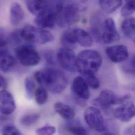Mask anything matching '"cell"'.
Returning <instances> with one entry per match:
<instances>
[{"mask_svg": "<svg viewBox=\"0 0 135 135\" xmlns=\"http://www.w3.org/2000/svg\"><path fill=\"white\" fill-rule=\"evenodd\" d=\"M36 82L53 94H60L66 88L68 79L62 70L55 68H47L34 74Z\"/></svg>", "mask_w": 135, "mask_h": 135, "instance_id": "6da1fadb", "label": "cell"}, {"mask_svg": "<svg viewBox=\"0 0 135 135\" xmlns=\"http://www.w3.org/2000/svg\"><path fill=\"white\" fill-rule=\"evenodd\" d=\"M113 110V115L122 122H128L135 117V104L129 100L126 101Z\"/></svg>", "mask_w": 135, "mask_h": 135, "instance_id": "30bf717a", "label": "cell"}, {"mask_svg": "<svg viewBox=\"0 0 135 135\" xmlns=\"http://www.w3.org/2000/svg\"><path fill=\"white\" fill-rule=\"evenodd\" d=\"M54 108L55 111L65 120H70L75 116V112L74 109L62 102H58L55 103Z\"/></svg>", "mask_w": 135, "mask_h": 135, "instance_id": "d6986e66", "label": "cell"}, {"mask_svg": "<svg viewBox=\"0 0 135 135\" xmlns=\"http://www.w3.org/2000/svg\"><path fill=\"white\" fill-rule=\"evenodd\" d=\"M114 135L113 133H110V132H102L101 134L100 135Z\"/></svg>", "mask_w": 135, "mask_h": 135, "instance_id": "e575fe53", "label": "cell"}, {"mask_svg": "<svg viewBox=\"0 0 135 135\" xmlns=\"http://www.w3.org/2000/svg\"><path fill=\"white\" fill-rule=\"evenodd\" d=\"M66 132L72 135H87L86 129L77 123H70L66 125Z\"/></svg>", "mask_w": 135, "mask_h": 135, "instance_id": "603a6c76", "label": "cell"}, {"mask_svg": "<svg viewBox=\"0 0 135 135\" xmlns=\"http://www.w3.org/2000/svg\"><path fill=\"white\" fill-rule=\"evenodd\" d=\"M84 119L91 129L99 133L105 131L104 117L97 108L94 106L88 107L84 113Z\"/></svg>", "mask_w": 135, "mask_h": 135, "instance_id": "52a82bcc", "label": "cell"}, {"mask_svg": "<svg viewBox=\"0 0 135 135\" xmlns=\"http://www.w3.org/2000/svg\"><path fill=\"white\" fill-rule=\"evenodd\" d=\"M1 135H22L20 131L13 125L7 124L1 129Z\"/></svg>", "mask_w": 135, "mask_h": 135, "instance_id": "f1b7e54d", "label": "cell"}, {"mask_svg": "<svg viewBox=\"0 0 135 135\" xmlns=\"http://www.w3.org/2000/svg\"><path fill=\"white\" fill-rule=\"evenodd\" d=\"M101 55L96 51L85 50L78 55L76 60L77 70L82 75H95L102 65Z\"/></svg>", "mask_w": 135, "mask_h": 135, "instance_id": "3957f363", "label": "cell"}, {"mask_svg": "<svg viewBox=\"0 0 135 135\" xmlns=\"http://www.w3.org/2000/svg\"><path fill=\"white\" fill-rule=\"evenodd\" d=\"M121 30L124 35L127 37H133L135 35V18L127 17L121 24Z\"/></svg>", "mask_w": 135, "mask_h": 135, "instance_id": "44dd1931", "label": "cell"}, {"mask_svg": "<svg viewBox=\"0 0 135 135\" xmlns=\"http://www.w3.org/2000/svg\"><path fill=\"white\" fill-rule=\"evenodd\" d=\"M123 69L127 73L135 75V55L126 62L123 66Z\"/></svg>", "mask_w": 135, "mask_h": 135, "instance_id": "4dcf8cb0", "label": "cell"}, {"mask_svg": "<svg viewBox=\"0 0 135 135\" xmlns=\"http://www.w3.org/2000/svg\"><path fill=\"white\" fill-rule=\"evenodd\" d=\"M44 57L46 61L50 63V64H53L54 63V58L53 54L50 52H46L44 53Z\"/></svg>", "mask_w": 135, "mask_h": 135, "instance_id": "1f68e13d", "label": "cell"}, {"mask_svg": "<svg viewBox=\"0 0 135 135\" xmlns=\"http://www.w3.org/2000/svg\"><path fill=\"white\" fill-rule=\"evenodd\" d=\"M40 117V114L37 113L26 114L22 117L20 119V123L24 127H29L37 122Z\"/></svg>", "mask_w": 135, "mask_h": 135, "instance_id": "484cf974", "label": "cell"}, {"mask_svg": "<svg viewBox=\"0 0 135 135\" xmlns=\"http://www.w3.org/2000/svg\"><path fill=\"white\" fill-rule=\"evenodd\" d=\"M25 3L28 11L33 15L37 16L50 5L51 1L28 0Z\"/></svg>", "mask_w": 135, "mask_h": 135, "instance_id": "ac0fdd59", "label": "cell"}, {"mask_svg": "<svg viewBox=\"0 0 135 135\" xmlns=\"http://www.w3.org/2000/svg\"><path fill=\"white\" fill-rule=\"evenodd\" d=\"M57 59L61 66L66 70L70 72L77 70V57L72 49L64 47L61 48L58 51Z\"/></svg>", "mask_w": 135, "mask_h": 135, "instance_id": "9c48e42d", "label": "cell"}, {"mask_svg": "<svg viewBox=\"0 0 135 135\" xmlns=\"http://www.w3.org/2000/svg\"><path fill=\"white\" fill-rule=\"evenodd\" d=\"M106 53L109 60L115 63L124 62L129 57L128 49L123 45L108 47L106 50Z\"/></svg>", "mask_w": 135, "mask_h": 135, "instance_id": "7c38bea8", "label": "cell"}, {"mask_svg": "<svg viewBox=\"0 0 135 135\" xmlns=\"http://www.w3.org/2000/svg\"><path fill=\"white\" fill-rule=\"evenodd\" d=\"M124 135H135V124L125 130Z\"/></svg>", "mask_w": 135, "mask_h": 135, "instance_id": "836d02e7", "label": "cell"}, {"mask_svg": "<svg viewBox=\"0 0 135 135\" xmlns=\"http://www.w3.org/2000/svg\"><path fill=\"white\" fill-rule=\"evenodd\" d=\"M120 38L114 20L110 17L105 19L103 23L102 41L108 44L118 41Z\"/></svg>", "mask_w": 135, "mask_h": 135, "instance_id": "8fae6325", "label": "cell"}, {"mask_svg": "<svg viewBox=\"0 0 135 135\" xmlns=\"http://www.w3.org/2000/svg\"><path fill=\"white\" fill-rule=\"evenodd\" d=\"M15 54L18 61L25 66H34L38 65L41 61L38 53L31 45L23 44L17 47Z\"/></svg>", "mask_w": 135, "mask_h": 135, "instance_id": "5b68a950", "label": "cell"}, {"mask_svg": "<svg viewBox=\"0 0 135 135\" xmlns=\"http://www.w3.org/2000/svg\"><path fill=\"white\" fill-rule=\"evenodd\" d=\"M47 90L40 86L37 88L35 92L34 98L36 103L39 105H43L46 103L48 99Z\"/></svg>", "mask_w": 135, "mask_h": 135, "instance_id": "cb8c5ba5", "label": "cell"}, {"mask_svg": "<svg viewBox=\"0 0 135 135\" xmlns=\"http://www.w3.org/2000/svg\"><path fill=\"white\" fill-rule=\"evenodd\" d=\"M1 113L5 115L12 114L16 109V104L13 95L6 90L1 91Z\"/></svg>", "mask_w": 135, "mask_h": 135, "instance_id": "5bb4252c", "label": "cell"}, {"mask_svg": "<svg viewBox=\"0 0 135 135\" xmlns=\"http://www.w3.org/2000/svg\"><path fill=\"white\" fill-rule=\"evenodd\" d=\"M24 87L26 97L28 99H33L34 97L36 90L35 84L34 79L31 77H26L24 80Z\"/></svg>", "mask_w": 135, "mask_h": 135, "instance_id": "d4e9b609", "label": "cell"}, {"mask_svg": "<svg viewBox=\"0 0 135 135\" xmlns=\"http://www.w3.org/2000/svg\"><path fill=\"white\" fill-rule=\"evenodd\" d=\"M103 23L102 20L98 16L94 17L91 22V27L90 29L91 36L97 42L102 41V35L103 29Z\"/></svg>", "mask_w": 135, "mask_h": 135, "instance_id": "ffe728a7", "label": "cell"}, {"mask_svg": "<svg viewBox=\"0 0 135 135\" xmlns=\"http://www.w3.org/2000/svg\"><path fill=\"white\" fill-rule=\"evenodd\" d=\"M55 133V127L50 125H46L38 128L36 131V135H54Z\"/></svg>", "mask_w": 135, "mask_h": 135, "instance_id": "f546056e", "label": "cell"}, {"mask_svg": "<svg viewBox=\"0 0 135 135\" xmlns=\"http://www.w3.org/2000/svg\"><path fill=\"white\" fill-rule=\"evenodd\" d=\"M72 30L76 44L85 47H90L93 45V38L87 31L79 28H74Z\"/></svg>", "mask_w": 135, "mask_h": 135, "instance_id": "9a60e30c", "label": "cell"}, {"mask_svg": "<svg viewBox=\"0 0 135 135\" xmlns=\"http://www.w3.org/2000/svg\"><path fill=\"white\" fill-rule=\"evenodd\" d=\"M58 1H51L50 5L35 19L37 26L42 28H53L56 24V12Z\"/></svg>", "mask_w": 135, "mask_h": 135, "instance_id": "8992f818", "label": "cell"}, {"mask_svg": "<svg viewBox=\"0 0 135 135\" xmlns=\"http://www.w3.org/2000/svg\"><path fill=\"white\" fill-rule=\"evenodd\" d=\"M135 12V0L126 1L121 9L123 16H128Z\"/></svg>", "mask_w": 135, "mask_h": 135, "instance_id": "4316f807", "label": "cell"}, {"mask_svg": "<svg viewBox=\"0 0 135 135\" xmlns=\"http://www.w3.org/2000/svg\"><path fill=\"white\" fill-rule=\"evenodd\" d=\"M99 4L102 9L108 13H112L118 9L123 4L121 0L116 1H99Z\"/></svg>", "mask_w": 135, "mask_h": 135, "instance_id": "7402d4cb", "label": "cell"}, {"mask_svg": "<svg viewBox=\"0 0 135 135\" xmlns=\"http://www.w3.org/2000/svg\"><path fill=\"white\" fill-rule=\"evenodd\" d=\"M15 60L6 48H1L0 52V68L1 71L7 73L14 68Z\"/></svg>", "mask_w": 135, "mask_h": 135, "instance_id": "2e32d148", "label": "cell"}, {"mask_svg": "<svg viewBox=\"0 0 135 135\" xmlns=\"http://www.w3.org/2000/svg\"><path fill=\"white\" fill-rule=\"evenodd\" d=\"M134 42H135V36H134Z\"/></svg>", "mask_w": 135, "mask_h": 135, "instance_id": "d590c367", "label": "cell"}, {"mask_svg": "<svg viewBox=\"0 0 135 135\" xmlns=\"http://www.w3.org/2000/svg\"><path fill=\"white\" fill-rule=\"evenodd\" d=\"M83 78L87 83L88 87L93 89H97L100 86V81L95 75H83Z\"/></svg>", "mask_w": 135, "mask_h": 135, "instance_id": "83f0119b", "label": "cell"}, {"mask_svg": "<svg viewBox=\"0 0 135 135\" xmlns=\"http://www.w3.org/2000/svg\"><path fill=\"white\" fill-rule=\"evenodd\" d=\"M71 89L77 97L81 99L87 100L90 97L89 87L81 76H78L74 79Z\"/></svg>", "mask_w": 135, "mask_h": 135, "instance_id": "4fadbf2b", "label": "cell"}, {"mask_svg": "<svg viewBox=\"0 0 135 135\" xmlns=\"http://www.w3.org/2000/svg\"><path fill=\"white\" fill-rule=\"evenodd\" d=\"M10 22L12 25H19L24 18V12L20 5L17 2H13L10 6L9 10Z\"/></svg>", "mask_w": 135, "mask_h": 135, "instance_id": "e0dca14e", "label": "cell"}, {"mask_svg": "<svg viewBox=\"0 0 135 135\" xmlns=\"http://www.w3.org/2000/svg\"><path fill=\"white\" fill-rule=\"evenodd\" d=\"M120 98L109 89L103 90L95 98L93 103L105 112H108L113 106L119 105Z\"/></svg>", "mask_w": 135, "mask_h": 135, "instance_id": "ba28073f", "label": "cell"}, {"mask_svg": "<svg viewBox=\"0 0 135 135\" xmlns=\"http://www.w3.org/2000/svg\"><path fill=\"white\" fill-rule=\"evenodd\" d=\"M23 40L31 43L44 44L54 41L53 34L43 28L26 25L20 30Z\"/></svg>", "mask_w": 135, "mask_h": 135, "instance_id": "277c9868", "label": "cell"}, {"mask_svg": "<svg viewBox=\"0 0 135 135\" xmlns=\"http://www.w3.org/2000/svg\"><path fill=\"white\" fill-rule=\"evenodd\" d=\"M0 84L1 90H6L7 87V82L6 79L3 76H0Z\"/></svg>", "mask_w": 135, "mask_h": 135, "instance_id": "d6a6232c", "label": "cell"}, {"mask_svg": "<svg viewBox=\"0 0 135 135\" xmlns=\"http://www.w3.org/2000/svg\"><path fill=\"white\" fill-rule=\"evenodd\" d=\"M87 1H58L56 12V24L65 28L77 22L80 12L87 7Z\"/></svg>", "mask_w": 135, "mask_h": 135, "instance_id": "7a4b0ae2", "label": "cell"}]
</instances>
